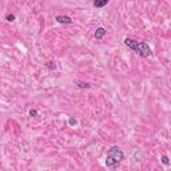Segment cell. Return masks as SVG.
I'll return each mask as SVG.
<instances>
[{
	"label": "cell",
	"mask_w": 171,
	"mask_h": 171,
	"mask_svg": "<svg viewBox=\"0 0 171 171\" xmlns=\"http://www.w3.org/2000/svg\"><path fill=\"white\" fill-rule=\"evenodd\" d=\"M124 44L142 57H149L151 55V50H150L147 43H138V41L132 40V39L127 38V39H124Z\"/></svg>",
	"instance_id": "cell-1"
},
{
	"label": "cell",
	"mask_w": 171,
	"mask_h": 171,
	"mask_svg": "<svg viewBox=\"0 0 171 171\" xmlns=\"http://www.w3.org/2000/svg\"><path fill=\"white\" fill-rule=\"evenodd\" d=\"M124 155H123V151H122L119 147L114 146L111 147L107 152V158H106V166L108 168H114L116 167L122 160H123Z\"/></svg>",
	"instance_id": "cell-2"
},
{
	"label": "cell",
	"mask_w": 171,
	"mask_h": 171,
	"mask_svg": "<svg viewBox=\"0 0 171 171\" xmlns=\"http://www.w3.org/2000/svg\"><path fill=\"white\" fill-rule=\"evenodd\" d=\"M56 22L62 23V24H71V23H72V20H71V18H68V16L57 15L56 16Z\"/></svg>",
	"instance_id": "cell-3"
},
{
	"label": "cell",
	"mask_w": 171,
	"mask_h": 171,
	"mask_svg": "<svg viewBox=\"0 0 171 171\" xmlns=\"http://www.w3.org/2000/svg\"><path fill=\"white\" fill-rule=\"evenodd\" d=\"M108 1H110V0H95V1H94V7H96V8H102V7L107 6Z\"/></svg>",
	"instance_id": "cell-4"
},
{
	"label": "cell",
	"mask_w": 171,
	"mask_h": 171,
	"mask_svg": "<svg viewBox=\"0 0 171 171\" xmlns=\"http://www.w3.org/2000/svg\"><path fill=\"white\" fill-rule=\"evenodd\" d=\"M104 35H106V29L103 28V27H99V28L95 31V38L96 39H102Z\"/></svg>",
	"instance_id": "cell-5"
},
{
	"label": "cell",
	"mask_w": 171,
	"mask_h": 171,
	"mask_svg": "<svg viewBox=\"0 0 171 171\" xmlns=\"http://www.w3.org/2000/svg\"><path fill=\"white\" fill-rule=\"evenodd\" d=\"M75 84L78 86V87H80V88H90V87H91L88 83H83V82H80V80H75Z\"/></svg>",
	"instance_id": "cell-6"
},
{
	"label": "cell",
	"mask_w": 171,
	"mask_h": 171,
	"mask_svg": "<svg viewBox=\"0 0 171 171\" xmlns=\"http://www.w3.org/2000/svg\"><path fill=\"white\" fill-rule=\"evenodd\" d=\"M6 19L8 20V22H13V20H15V16H13V15H7Z\"/></svg>",
	"instance_id": "cell-7"
},
{
	"label": "cell",
	"mask_w": 171,
	"mask_h": 171,
	"mask_svg": "<svg viewBox=\"0 0 171 171\" xmlns=\"http://www.w3.org/2000/svg\"><path fill=\"white\" fill-rule=\"evenodd\" d=\"M162 162H163L165 165H168V163H170V162H168V158H167V156H162Z\"/></svg>",
	"instance_id": "cell-8"
},
{
	"label": "cell",
	"mask_w": 171,
	"mask_h": 171,
	"mask_svg": "<svg viewBox=\"0 0 171 171\" xmlns=\"http://www.w3.org/2000/svg\"><path fill=\"white\" fill-rule=\"evenodd\" d=\"M29 115H31V116H36V115H38V111H36V110H31V111H29Z\"/></svg>",
	"instance_id": "cell-9"
}]
</instances>
